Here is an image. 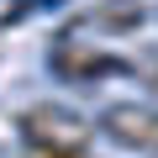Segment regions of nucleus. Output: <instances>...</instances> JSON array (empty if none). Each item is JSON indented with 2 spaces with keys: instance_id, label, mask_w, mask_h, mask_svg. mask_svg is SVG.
I'll list each match as a JSON object with an SVG mask.
<instances>
[{
  "instance_id": "1",
  "label": "nucleus",
  "mask_w": 158,
  "mask_h": 158,
  "mask_svg": "<svg viewBox=\"0 0 158 158\" xmlns=\"http://www.w3.org/2000/svg\"><path fill=\"white\" fill-rule=\"evenodd\" d=\"M16 127H21V142H27L32 153H79L85 137H90V121H85V116L69 111V106H53V100L27 106Z\"/></svg>"
},
{
  "instance_id": "2",
  "label": "nucleus",
  "mask_w": 158,
  "mask_h": 158,
  "mask_svg": "<svg viewBox=\"0 0 158 158\" xmlns=\"http://www.w3.org/2000/svg\"><path fill=\"white\" fill-rule=\"evenodd\" d=\"M100 132L116 148H127V153H158V106H137V100L106 106L100 111Z\"/></svg>"
},
{
  "instance_id": "3",
  "label": "nucleus",
  "mask_w": 158,
  "mask_h": 158,
  "mask_svg": "<svg viewBox=\"0 0 158 158\" xmlns=\"http://www.w3.org/2000/svg\"><path fill=\"white\" fill-rule=\"evenodd\" d=\"M48 63H53V74L74 79V85H85V79H100V74H111V69H116V58H106L95 42H74V37H63V42L48 53Z\"/></svg>"
},
{
  "instance_id": "4",
  "label": "nucleus",
  "mask_w": 158,
  "mask_h": 158,
  "mask_svg": "<svg viewBox=\"0 0 158 158\" xmlns=\"http://www.w3.org/2000/svg\"><path fill=\"white\" fill-rule=\"evenodd\" d=\"M79 27H95V32H132V27H142V6L137 0H106V6H95V11H85L74 21V32Z\"/></svg>"
},
{
  "instance_id": "5",
  "label": "nucleus",
  "mask_w": 158,
  "mask_h": 158,
  "mask_svg": "<svg viewBox=\"0 0 158 158\" xmlns=\"http://www.w3.org/2000/svg\"><path fill=\"white\" fill-rule=\"evenodd\" d=\"M32 158H90V153L79 148V153H32Z\"/></svg>"
}]
</instances>
